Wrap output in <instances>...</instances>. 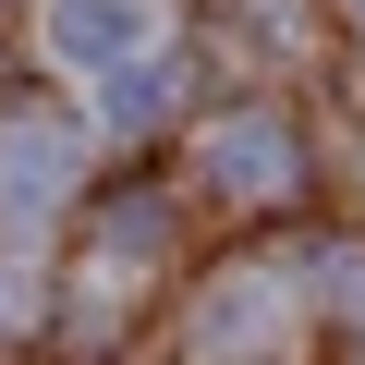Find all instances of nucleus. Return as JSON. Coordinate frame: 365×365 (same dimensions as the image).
I'll use <instances>...</instances> for the list:
<instances>
[{
  "label": "nucleus",
  "mask_w": 365,
  "mask_h": 365,
  "mask_svg": "<svg viewBox=\"0 0 365 365\" xmlns=\"http://www.w3.org/2000/svg\"><path fill=\"white\" fill-rule=\"evenodd\" d=\"M49 61L86 73V86L158 61V0H49Z\"/></svg>",
  "instance_id": "nucleus-1"
},
{
  "label": "nucleus",
  "mask_w": 365,
  "mask_h": 365,
  "mask_svg": "<svg viewBox=\"0 0 365 365\" xmlns=\"http://www.w3.org/2000/svg\"><path fill=\"white\" fill-rule=\"evenodd\" d=\"M280 317H292V280H268V268H232V280H207V304H195V341H207V353H256Z\"/></svg>",
  "instance_id": "nucleus-3"
},
{
  "label": "nucleus",
  "mask_w": 365,
  "mask_h": 365,
  "mask_svg": "<svg viewBox=\"0 0 365 365\" xmlns=\"http://www.w3.org/2000/svg\"><path fill=\"white\" fill-rule=\"evenodd\" d=\"M73 170H86V134L73 122H0V232H25Z\"/></svg>",
  "instance_id": "nucleus-2"
},
{
  "label": "nucleus",
  "mask_w": 365,
  "mask_h": 365,
  "mask_svg": "<svg viewBox=\"0 0 365 365\" xmlns=\"http://www.w3.org/2000/svg\"><path fill=\"white\" fill-rule=\"evenodd\" d=\"M207 182H220V195H280V182H292V134L268 110H232L207 134Z\"/></svg>",
  "instance_id": "nucleus-4"
}]
</instances>
